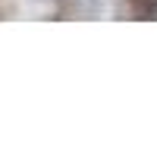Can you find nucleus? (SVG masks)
Wrapping results in <instances>:
<instances>
[{
	"instance_id": "obj_1",
	"label": "nucleus",
	"mask_w": 157,
	"mask_h": 157,
	"mask_svg": "<svg viewBox=\"0 0 157 157\" xmlns=\"http://www.w3.org/2000/svg\"><path fill=\"white\" fill-rule=\"evenodd\" d=\"M138 3H141V6H148V10H154V6H157V0H138Z\"/></svg>"
}]
</instances>
